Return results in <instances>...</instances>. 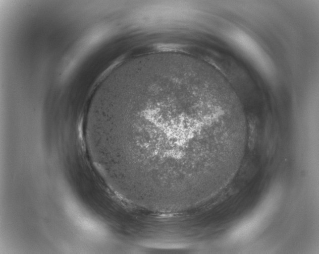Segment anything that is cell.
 <instances>
[{
	"mask_svg": "<svg viewBox=\"0 0 319 254\" xmlns=\"http://www.w3.org/2000/svg\"><path fill=\"white\" fill-rule=\"evenodd\" d=\"M245 114L227 80L186 54L131 60L98 86L85 133L110 184L158 211H186L227 183L247 135Z\"/></svg>",
	"mask_w": 319,
	"mask_h": 254,
	"instance_id": "6da1fadb",
	"label": "cell"
}]
</instances>
